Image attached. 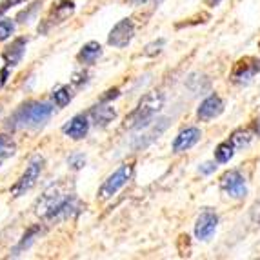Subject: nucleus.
I'll use <instances>...</instances> for the list:
<instances>
[{"label": "nucleus", "instance_id": "obj_1", "mask_svg": "<svg viewBox=\"0 0 260 260\" xmlns=\"http://www.w3.org/2000/svg\"><path fill=\"white\" fill-rule=\"evenodd\" d=\"M53 106L48 102H26L22 104L13 117L9 118L8 127L11 129H22V127H42L51 118Z\"/></svg>", "mask_w": 260, "mask_h": 260}, {"label": "nucleus", "instance_id": "obj_2", "mask_svg": "<svg viewBox=\"0 0 260 260\" xmlns=\"http://www.w3.org/2000/svg\"><path fill=\"white\" fill-rule=\"evenodd\" d=\"M162 106H164V95L162 93L151 91L148 95H144L139 104H137V108L126 117L124 126L127 129H142V127H148L153 122L156 113L162 109Z\"/></svg>", "mask_w": 260, "mask_h": 260}, {"label": "nucleus", "instance_id": "obj_3", "mask_svg": "<svg viewBox=\"0 0 260 260\" xmlns=\"http://www.w3.org/2000/svg\"><path fill=\"white\" fill-rule=\"evenodd\" d=\"M133 175V166L131 164H122L117 171H113L108 178L104 180V184L99 189V200H108L117 193L120 187H124L127 184V180Z\"/></svg>", "mask_w": 260, "mask_h": 260}, {"label": "nucleus", "instance_id": "obj_4", "mask_svg": "<svg viewBox=\"0 0 260 260\" xmlns=\"http://www.w3.org/2000/svg\"><path fill=\"white\" fill-rule=\"evenodd\" d=\"M42 166H44L42 156H39V155L33 156L31 162H29V166H27L26 171H24V175H22L17 182H15V186L11 187V195L20 197L35 186L37 180H39V177H40V173H42Z\"/></svg>", "mask_w": 260, "mask_h": 260}, {"label": "nucleus", "instance_id": "obj_5", "mask_svg": "<svg viewBox=\"0 0 260 260\" xmlns=\"http://www.w3.org/2000/svg\"><path fill=\"white\" fill-rule=\"evenodd\" d=\"M260 71V60L256 56H242L235 62L233 70H231V80L235 84H247Z\"/></svg>", "mask_w": 260, "mask_h": 260}, {"label": "nucleus", "instance_id": "obj_6", "mask_svg": "<svg viewBox=\"0 0 260 260\" xmlns=\"http://www.w3.org/2000/svg\"><path fill=\"white\" fill-rule=\"evenodd\" d=\"M220 189L224 193H228L233 199H244L247 195V187H246V178L240 171L237 169H231V171H225L220 177Z\"/></svg>", "mask_w": 260, "mask_h": 260}, {"label": "nucleus", "instance_id": "obj_7", "mask_svg": "<svg viewBox=\"0 0 260 260\" xmlns=\"http://www.w3.org/2000/svg\"><path fill=\"white\" fill-rule=\"evenodd\" d=\"M78 211H80V202H78V199L73 193H70L62 202H58L55 208L49 209V211L44 215V218L49 222H60V220L71 218L73 215H77Z\"/></svg>", "mask_w": 260, "mask_h": 260}, {"label": "nucleus", "instance_id": "obj_8", "mask_svg": "<svg viewBox=\"0 0 260 260\" xmlns=\"http://www.w3.org/2000/svg\"><path fill=\"white\" fill-rule=\"evenodd\" d=\"M133 35H135L133 20H131V18H124V20H120L117 26L111 29V33H109V37H108V44L113 46V48L122 49L131 42Z\"/></svg>", "mask_w": 260, "mask_h": 260}, {"label": "nucleus", "instance_id": "obj_9", "mask_svg": "<svg viewBox=\"0 0 260 260\" xmlns=\"http://www.w3.org/2000/svg\"><path fill=\"white\" fill-rule=\"evenodd\" d=\"M68 195H70V193H64V191H62V184H53V186L48 187V189L44 191V195L37 200L35 211L39 213L40 217H44L49 209L55 208V206L58 204V202H62Z\"/></svg>", "mask_w": 260, "mask_h": 260}, {"label": "nucleus", "instance_id": "obj_10", "mask_svg": "<svg viewBox=\"0 0 260 260\" xmlns=\"http://www.w3.org/2000/svg\"><path fill=\"white\" fill-rule=\"evenodd\" d=\"M218 225V217L215 211H204L197 218L195 224V237L199 240H209Z\"/></svg>", "mask_w": 260, "mask_h": 260}, {"label": "nucleus", "instance_id": "obj_11", "mask_svg": "<svg viewBox=\"0 0 260 260\" xmlns=\"http://www.w3.org/2000/svg\"><path fill=\"white\" fill-rule=\"evenodd\" d=\"M224 111V102H222V99L218 95H209L208 99L200 104L199 111H197V115H199L200 120H213V118H217L220 113Z\"/></svg>", "mask_w": 260, "mask_h": 260}, {"label": "nucleus", "instance_id": "obj_12", "mask_svg": "<svg viewBox=\"0 0 260 260\" xmlns=\"http://www.w3.org/2000/svg\"><path fill=\"white\" fill-rule=\"evenodd\" d=\"M73 11H75V2H73V0H62L60 4L55 6V8L51 9V13H49V17H48V24H46L42 29L39 27V31L46 33L49 26H53V24H60V22L68 20V18L73 15Z\"/></svg>", "mask_w": 260, "mask_h": 260}, {"label": "nucleus", "instance_id": "obj_13", "mask_svg": "<svg viewBox=\"0 0 260 260\" xmlns=\"http://www.w3.org/2000/svg\"><path fill=\"white\" fill-rule=\"evenodd\" d=\"M200 137H202V133H200L199 127H187V129L180 131L173 142V151L175 153L187 151V149H191L197 142H199Z\"/></svg>", "mask_w": 260, "mask_h": 260}, {"label": "nucleus", "instance_id": "obj_14", "mask_svg": "<svg viewBox=\"0 0 260 260\" xmlns=\"http://www.w3.org/2000/svg\"><path fill=\"white\" fill-rule=\"evenodd\" d=\"M26 44H27L26 39H22V37H18V39H15L13 42L9 44L8 48L4 49V53H2V58H4L6 66L13 68V66H17L22 60V56L26 53Z\"/></svg>", "mask_w": 260, "mask_h": 260}, {"label": "nucleus", "instance_id": "obj_15", "mask_svg": "<svg viewBox=\"0 0 260 260\" xmlns=\"http://www.w3.org/2000/svg\"><path fill=\"white\" fill-rule=\"evenodd\" d=\"M87 129H89V122H87V118L84 117V115H77V117H73L64 127H62V131L75 140L84 139V137L87 135Z\"/></svg>", "mask_w": 260, "mask_h": 260}, {"label": "nucleus", "instance_id": "obj_16", "mask_svg": "<svg viewBox=\"0 0 260 260\" xmlns=\"http://www.w3.org/2000/svg\"><path fill=\"white\" fill-rule=\"evenodd\" d=\"M89 117H91L93 124L99 127H106L109 124V122H113L115 118H117V111L111 108V106H95V108H91V111H89Z\"/></svg>", "mask_w": 260, "mask_h": 260}, {"label": "nucleus", "instance_id": "obj_17", "mask_svg": "<svg viewBox=\"0 0 260 260\" xmlns=\"http://www.w3.org/2000/svg\"><path fill=\"white\" fill-rule=\"evenodd\" d=\"M102 55V48H100V44L91 40V42H87L80 51H78V62H82V64H95L96 60L100 58Z\"/></svg>", "mask_w": 260, "mask_h": 260}, {"label": "nucleus", "instance_id": "obj_18", "mask_svg": "<svg viewBox=\"0 0 260 260\" xmlns=\"http://www.w3.org/2000/svg\"><path fill=\"white\" fill-rule=\"evenodd\" d=\"M40 231H42V228H40V224L37 225H31L29 230L26 231V233L22 235L20 242L17 244V247L13 249V255H18L20 251H24V249H27V247L31 246V244L35 242V239L40 235Z\"/></svg>", "mask_w": 260, "mask_h": 260}, {"label": "nucleus", "instance_id": "obj_19", "mask_svg": "<svg viewBox=\"0 0 260 260\" xmlns=\"http://www.w3.org/2000/svg\"><path fill=\"white\" fill-rule=\"evenodd\" d=\"M235 146L231 140H225V142L218 144L217 149H215V160L218 162V164H225V162H230L231 158H233L235 155Z\"/></svg>", "mask_w": 260, "mask_h": 260}, {"label": "nucleus", "instance_id": "obj_20", "mask_svg": "<svg viewBox=\"0 0 260 260\" xmlns=\"http://www.w3.org/2000/svg\"><path fill=\"white\" fill-rule=\"evenodd\" d=\"M17 153V144L9 135H0V160L9 158Z\"/></svg>", "mask_w": 260, "mask_h": 260}, {"label": "nucleus", "instance_id": "obj_21", "mask_svg": "<svg viewBox=\"0 0 260 260\" xmlns=\"http://www.w3.org/2000/svg\"><path fill=\"white\" fill-rule=\"evenodd\" d=\"M71 99H73V95H71V89L68 86H60L58 89L53 91V100H55V104L58 106V108L68 106L71 102Z\"/></svg>", "mask_w": 260, "mask_h": 260}, {"label": "nucleus", "instance_id": "obj_22", "mask_svg": "<svg viewBox=\"0 0 260 260\" xmlns=\"http://www.w3.org/2000/svg\"><path fill=\"white\" fill-rule=\"evenodd\" d=\"M231 142H233V146L237 149L240 148H246V146H249V142H251V133L247 129H237L233 135H231Z\"/></svg>", "mask_w": 260, "mask_h": 260}, {"label": "nucleus", "instance_id": "obj_23", "mask_svg": "<svg viewBox=\"0 0 260 260\" xmlns=\"http://www.w3.org/2000/svg\"><path fill=\"white\" fill-rule=\"evenodd\" d=\"M40 6H42V2H40V0H37V2H33V4H31L29 8L24 9V11H20V13L17 15V20H18V22H22V24H24V22H29L31 18L35 17V13H37V11H39Z\"/></svg>", "mask_w": 260, "mask_h": 260}, {"label": "nucleus", "instance_id": "obj_24", "mask_svg": "<svg viewBox=\"0 0 260 260\" xmlns=\"http://www.w3.org/2000/svg\"><path fill=\"white\" fill-rule=\"evenodd\" d=\"M164 44H166V40H164V39H158V40H155V42L148 44V46L144 48V55H146V56H156L158 53L162 51V48H164Z\"/></svg>", "mask_w": 260, "mask_h": 260}, {"label": "nucleus", "instance_id": "obj_25", "mask_svg": "<svg viewBox=\"0 0 260 260\" xmlns=\"http://www.w3.org/2000/svg\"><path fill=\"white\" fill-rule=\"evenodd\" d=\"M15 24L11 20H0V42L2 40H8L9 37L13 35Z\"/></svg>", "mask_w": 260, "mask_h": 260}, {"label": "nucleus", "instance_id": "obj_26", "mask_svg": "<svg viewBox=\"0 0 260 260\" xmlns=\"http://www.w3.org/2000/svg\"><path fill=\"white\" fill-rule=\"evenodd\" d=\"M84 164H86V158H84V155H80V153H75V155L70 156V166L73 169L84 168Z\"/></svg>", "mask_w": 260, "mask_h": 260}, {"label": "nucleus", "instance_id": "obj_27", "mask_svg": "<svg viewBox=\"0 0 260 260\" xmlns=\"http://www.w3.org/2000/svg\"><path fill=\"white\" fill-rule=\"evenodd\" d=\"M22 2H26V0H2L0 2V15H4L9 8H13L17 4H22Z\"/></svg>", "mask_w": 260, "mask_h": 260}, {"label": "nucleus", "instance_id": "obj_28", "mask_svg": "<svg viewBox=\"0 0 260 260\" xmlns=\"http://www.w3.org/2000/svg\"><path fill=\"white\" fill-rule=\"evenodd\" d=\"M71 82H73L75 86L82 87L84 84L87 82V73H75V75H73V78H71Z\"/></svg>", "mask_w": 260, "mask_h": 260}, {"label": "nucleus", "instance_id": "obj_29", "mask_svg": "<svg viewBox=\"0 0 260 260\" xmlns=\"http://www.w3.org/2000/svg\"><path fill=\"white\" fill-rule=\"evenodd\" d=\"M215 169H217V164H215V162H204V164L199 168V171L202 175H211Z\"/></svg>", "mask_w": 260, "mask_h": 260}, {"label": "nucleus", "instance_id": "obj_30", "mask_svg": "<svg viewBox=\"0 0 260 260\" xmlns=\"http://www.w3.org/2000/svg\"><path fill=\"white\" fill-rule=\"evenodd\" d=\"M251 220L253 224H260V200H256L255 206L251 208Z\"/></svg>", "mask_w": 260, "mask_h": 260}, {"label": "nucleus", "instance_id": "obj_31", "mask_svg": "<svg viewBox=\"0 0 260 260\" xmlns=\"http://www.w3.org/2000/svg\"><path fill=\"white\" fill-rule=\"evenodd\" d=\"M120 95V91H118V87H113V89H108L106 91V95H102V102H108V100H111V99H117V96Z\"/></svg>", "mask_w": 260, "mask_h": 260}, {"label": "nucleus", "instance_id": "obj_32", "mask_svg": "<svg viewBox=\"0 0 260 260\" xmlns=\"http://www.w3.org/2000/svg\"><path fill=\"white\" fill-rule=\"evenodd\" d=\"M8 78H9V66H6V68L0 70V87L8 82Z\"/></svg>", "mask_w": 260, "mask_h": 260}, {"label": "nucleus", "instance_id": "obj_33", "mask_svg": "<svg viewBox=\"0 0 260 260\" xmlns=\"http://www.w3.org/2000/svg\"><path fill=\"white\" fill-rule=\"evenodd\" d=\"M220 2H222V0H206V4L211 6V8H215V6H218V4H220Z\"/></svg>", "mask_w": 260, "mask_h": 260}, {"label": "nucleus", "instance_id": "obj_34", "mask_svg": "<svg viewBox=\"0 0 260 260\" xmlns=\"http://www.w3.org/2000/svg\"><path fill=\"white\" fill-rule=\"evenodd\" d=\"M255 133L260 137V117L256 118V122H255Z\"/></svg>", "mask_w": 260, "mask_h": 260}, {"label": "nucleus", "instance_id": "obj_35", "mask_svg": "<svg viewBox=\"0 0 260 260\" xmlns=\"http://www.w3.org/2000/svg\"><path fill=\"white\" fill-rule=\"evenodd\" d=\"M129 4H144V2H149V0H127Z\"/></svg>", "mask_w": 260, "mask_h": 260}, {"label": "nucleus", "instance_id": "obj_36", "mask_svg": "<svg viewBox=\"0 0 260 260\" xmlns=\"http://www.w3.org/2000/svg\"><path fill=\"white\" fill-rule=\"evenodd\" d=\"M0 164H2V160H0Z\"/></svg>", "mask_w": 260, "mask_h": 260}, {"label": "nucleus", "instance_id": "obj_37", "mask_svg": "<svg viewBox=\"0 0 260 260\" xmlns=\"http://www.w3.org/2000/svg\"><path fill=\"white\" fill-rule=\"evenodd\" d=\"M258 48H260V44H258Z\"/></svg>", "mask_w": 260, "mask_h": 260}]
</instances>
